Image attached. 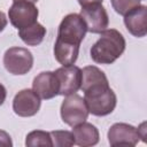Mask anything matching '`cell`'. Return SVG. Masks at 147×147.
<instances>
[{
  "mask_svg": "<svg viewBox=\"0 0 147 147\" xmlns=\"http://www.w3.org/2000/svg\"><path fill=\"white\" fill-rule=\"evenodd\" d=\"M87 32L86 24L79 14H68L59 25L54 45L55 60L62 65H70L77 61L79 46Z\"/></svg>",
  "mask_w": 147,
  "mask_h": 147,
  "instance_id": "1",
  "label": "cell"
},
{
  "mask_svg": "<svg viewBox=\"0 0 147 147\" xmlns=\"http://www.w3.org/2000/svg\"><path fill=\"white\" fill-rule=\"evenodd\" d=\"M125 39L116 29H106L91 47V57L95 63L111 64L125 51Z\"/></svg>",
  "mask_w": 147,
  "mask_h": 147,
  "instance_id": "2",
  "label": "cell"
},
{
  "mask_svg": "<svg viewBox=\"0 0 147 147\" xmlns=\"http://www.w3.org/2000/svg\"><path fill=\"white\" fill-rule=\"evenodd\" d=\"M84 100L88 113L94 116H106L114 111L117 98L109 85H99L84 92Z\"/></svg>",
  "mask_w": 147,
  "mask_h": 147,
  "instance_id": "3",
  "label": "cell"
},
{
  "mask_svg": "<svg viewBox=\"0 0 147 147\" xmlns=\"http://www.w3.org/2000/svg\"><path fill=\"white\" fill-rule=\"evenodd\" d=\"M88 109L83 96L74 93L67 95L61 105V118L69 126H75L87 119Z\"/></svg>",
  "mask_w": 147,
  "mask_h": 147,
  "instance_id": "4",
  "label": "cell"
},
{
  "mask_svg": "<svg viewBox=\"0 0 147 147\" xmlns=\"http://www.w3.org/2000/svg\"><path fill=\"white\" fill-rule=\"evenodd\" d=\"M3 65L11 75H25L33 65V56L28 48L11 47L3 55Z\"/></svg>",
  "mask_w": 147,
  "mask_h": 147,
  "instance_id": "5",
  "label": "cell"
},
{
  "mask_svg": "<svg viewBox=\"0 0 147 147\" xmlns=\"http://www.w3.org/2000/svg\"><path fill=\"white\" fill-rule=\"evenodd\" d=\"M38 14L39 11L34 6V3L25 0L14 1V3L8 10L9 21L11 25L15 26L17 30L24 29L36 23L38 18Z\"/></svg>",
  "mask_w": 147,
  "mask_h": 147,
  "instance_id": "6",
  "label": "cell"
},
{
  "mask_svg": "<svg viewBox=\"0 0 147 147\" xmlns=\"http://www.w3.org/2000/svg\"><path fill=\"white\" fill-rule=\"evenodd\" d=\"M59 80V94L67 96L76 93L82 84V70L74 65H63L54 71Z\"/></svg>",
  "mask_w": 147,
  "mask_h": 147,
  "instance_id": "7",
  "label": "cell"
},
{
  "mask_svg": "<svg viewBox=\"0 0 147 147\" xmlns=\"http://www.w3.org/2000/svg\"><path fill=\"white\" fill-rule=\"evenodd\" d=\"M79 15L84 20L87 31L92 33H101L108 28L109 17L102 3H92L82 7Z\"/></svg>",
  "mask_w": 147,
  "mask_h": 147,
  "instance_id": "8",
  "label": "cell"
},
{
  "mask_svg": "<svg viewBox=\"0 0 147 147\" xmlns=\"http://www.w3.org/2000/svg\"><path fill=\"white\" fill-rule=\"evenodd\" d=\"M40 98L33 90L25 88L20 91L13 100V110L21 117H31L40 109Z\"/></svg>",
  "mask_w": 147,
  "mask_h": 147,
  "instance_id": "9",
  "label": "cell"
},
{
  "mask_svg": "<svg viewBox=\"0 0 147 147\" xmlns=\"http://www.w3.org/2000/svg\"><path fill=\"white\" fill-rule=\"evenodd\" d=\"M108 141L110 146L133 147L138 144L140 137L138 130L126 123H115L108 130Z\"/></svg>",
  "mask_w": 147,
  "mask_h": 147,
  "instance_id": "10",
  "label": "cell"
},
{
  "mask_svg": "<svg viewBox=\"0 0 147 147\" xmlns=\"http://www.w3.org/2000/svg\"><path fill=\"white\" fill-rule=\"evenodd\" d=\"M32 90L44 100L59 95V80L55 74L52 71H44L37 75L32 83Z\"/></svg>",
  "mask_w": 147,
  "mask_h": 147,
  "instance_id": "11",
  "label": "cell"
},
{
  "mask_svg": "<svg viewBox=\"0 0 147 147\" xmlns=\"http://www.w3.org/2000/svg\"><path fill=\"white\" fill-rule=\"evenodd\" d=\"M124 24L134 37L141 38L147 33V7L139 5L124 15Z\"/></svg>",
  "mask_w": 147,
  "mask_h": 147,
  "instance_id": "12",
  "label": "cell"
},
{
  "mask_svg": "<svg viewBox=\"0 0 147 147\" xmlns=\"http://www.w3.org/2000/svg\"><path fill=\"white\" fill-rule=\"evenodd\" d=\"M72 134H74L75 144L80 147L94 146L99 142V138H100L98 129L93 124L86 122L75 125L72 129Z\"/></svg>",
  "mask_w": 147,
  "mask_h": 147,
  "instance_id": "13",
  "label": "cell"
},
{
  "mask_svg": "<svg viewBox=\"0 0 147 147\" xmlns=\"http://www.w3.org/2000/svg\"><path fill=\"white\" fill-rule=\"evenodd\" d=\"M99 85H109L108 79L103 71H101L98 67L87 65L82 70V84L80 88L85 92L88 88Z\"/></svg>",
  "mask_w": 147,
  "mask_h": 147,
  "instance_id": "14",
  "label": "cell"
},
{
  "mask_svg": "<svg viewBox=\"0 0 147 147\" xmlns=\"http://www.w3.org/2000/svg\"><path fill=\"white\" fill-rule=\"evenodd\" d=\"M46 34V29L38 22L18 30V36L20 38L29 46H37L39 45Z\"/></svg>",
  "mask_w": 147,
  "mask_h": 147,
  "instance_id": "15",
  "label": "cell"
},
{
  "mask_svg": "<svg viewBox=\"0 0 147 147\" xmlns=\"http://www.w3.org/2000/svg\"><path fill=\"white\" fill-rule=\"evenodd\" d=\"M25 145L28 147H38V146L52 147L53 144H52L51 133L49 132H46V131H41V130L31 131L26 136Z\"/></svg>",
  "mask_w": 147,
  "mask_h": 147,
  "instance_id": "16",
  "label": "cell"
},
{
  "mask_svg": "<svg viewBox=\"0 0 147 147\" xmlns=\"http://www.w3.org/2000/svg\"><path fill=\"white\" fill-rule=\"evenodd\" d=\"M49 133H51V138H52V144L55 147H70V146L75 145L74 134L70 131L56 130V131H52Z\"/></svg>",
  "mask_w": 147,
  "mask_h": 147,
  "instance_id": "17",
  "label": "cell"
},
{
  "mask_svg": "<svg viewBox=\"0 0 147 147\" xmlns=\"http://www.w3.org/2000/svg\"><path fill=\"white\" fill-rule=\"evenodd\" d=\"M113 8L119 15H125L140 5V0H110Z\"/></svg>",
  "mask_w": 147,
  "mask_h": 147,
  "instance_id": "18",
  "label": "cell"
},
{
  "mask_svg": "<svg viewBox=\"0 0 147 147\" xmlns=\"http://www.w3.org/2000/svg\"><path fill=\"white\" fill-rule=\"evenodd\" d=\"M13 142L10 139V136L6 132L0 130V147H11Z\"/></svg>",
  "mask_w": 147,
  "mask_h": 147,
  "instance_id": "19",
  "label": "cell"
},
{
  "mask_svg": "<svg viewBox=\"0 0 147 147\" xmlns=\"http://www.w3.org/2000/svg\"><path fill=\"white\" fill-rule=\"evenodd\" d=\"M138 133H139V137L141 138L142 141H146V123H141L140 126L138 127Z\"/></svg>",
  "mask_w": 147,
  "mask_h": 147,
  "instance_id": "20",
  "label": "cell"
},
{
  "mask_svg": "<svg viewBox=\"0 0 147 147\" xmlns=\"http://www.w3.org/2000/svg\"><path fill=\"white\" fill-rule=\"evenodd\" d=\"M6 25H7V17H6L5 13L0 10V32L3 31V29L6 28Z\"/></svg>",
  "mask_w": 147,
  "mask_h": 147,
  "instance_id": "21",
  "label": "cell"
},
{
  "mask_svg": "<svg viewBox=\"0 0 147 147\" xmlns=\"http://www.w3.org/2000/svg\"><path fill=\"white\" fill-rule=\"evenodd\" d=\"M102 1L103 0H78V3L82 7H85V6H88L92 3H102Z\"/></svg>",
  "mask_w": 147,
  "mask_h": 147,
  "instance_id": "22",
  "label": "cell"
},
{
  "mask_svg": "<svg viewBox=\"0 0 147 147\" xmlns=\"http://www.w3.org/2000/svg\"><path fill=\"white\" fill-rule=\"evenodd\" d=\"M6 96H7V91H6L5 86L2 84H0V106L3 105V102L6 100Z\"/></svg>",
  "mask_w": 147,
  "mask_h": 147,
  "instance_id": "23",
  "label": "cell"
},
{
  "mask_svg": "<svg viewBox=\"0 0 147 147\" xmlns=\"http://www.w3.org/2000/svg\"><path fill=\"white\" fill-rule=\"evenodd\" d=\"M14 1H17V0H14ZM25 1H29V2H32V3H34V2H37L38 0H25Z\"/></svg>",
  "mask_w": 147,
  "mask_h": 147,
  "instance_id": "24",
  "label": "cell"
},
{
  "mask_svg": "<svg viewBox=\"0 0 147 147\" xmlns=\"http://www.w3.org/2000/svg\"><path fill=\"white\" fill-rule=\"evenodd\" d=\"M140 1H141V0H140Z\"/></svg>",
  "mask_w": 147,
  "mask_h": 147,
  "instance_id": "25",
  "label": "cell"
}]
</instances>
